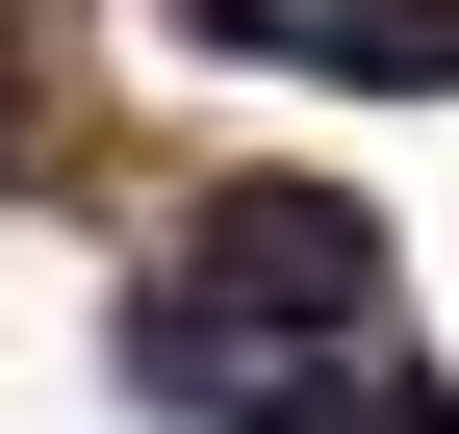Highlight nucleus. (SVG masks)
I'll use <instances>...</instances> for the list:
<instances>
[{"instance_id":"obj_1","label":"nucleus","mask_w":459,"mask_h":434,"mask_svg":"<svg viewBox=\"0 0 459 434\" xmlns=\"http://www.w3.org/2000/svg\"><path fill=\"white\" fill-rule=\"evenodd\" d=\"M179 282L230 307V333H383V204H332V179H204Z\"/></svg>"}]
</instances>
